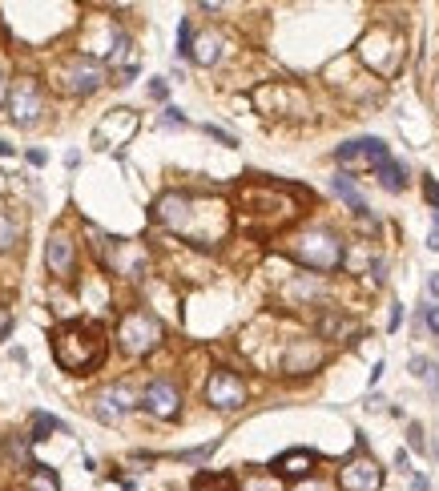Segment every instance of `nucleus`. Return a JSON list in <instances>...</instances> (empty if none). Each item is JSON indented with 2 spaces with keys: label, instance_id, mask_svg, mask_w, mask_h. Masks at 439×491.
<instances>
[{
  "label": "nucleus",
  "instance_id": "nucleus-1",
  "mask_svg": "<svg viewBox=\"0 0 439 491\" xmlns=\"http://www.w3.org/2000/svg\"><path fill=\"white\" fill-rule=\"evenodd\" d=\"M291 254L310 270H335L342 262V242L330 229H302V234H294Z\"/></svg>",
  "mask_w": 439,
  "mask_h": 491
},
{
  "label": "nucleus",
  "instance_id": "nucleus-15",
  "mask_svg": "<svg viewBox=\"0 0 439 491\" xmlns=\"http://www.w3.org/2000/svg\"><path fill=\"white\" fill-rule=\"evenodd\" d=\"M190 57H194L197 65H214V61L222 57V36H214V33L197 36V41H194V49H190Z\"/></svg>",
  "mask_w": 439,
  "mask_h": 491
},
{
  "label": "nucleus",
  "instance_id": "nucleus-33",
  "mask_svg": "<svg viewBox=\"0 0 439 491\" xmlns=\"http://www.w3.org/2000/svg\"><path fill=\"white\" fill-rule=\"evenodd\" d=\"M427 246H431V250H439V210H435V226H431V238H427Z\"/></svg>",
  "mask_w": 439,
  "mask_h": 491
},
{
  "label": "nucleus",
  "instance_id": "nucleus-13",
  "mask_svg": "<svg viewBox=\"0 0 439 491\" xmlns=\"http://www.w3.org/2000/svg\"><path fill=\"white\" fill-rule=\"evenodd\" d=\"M113 270L125 278H141L146 274V254L130 242H113Z\"/></svg>",
  "mask_w": 439,
  "mask_h": 491
},
{
  "label": "nucleus",
  "instance_id": "nucleus-8",
  "mask_svg": "<svg viewBox=\"0 0 439 491\" xmlns=\"http://www.w3.org/2000/svg\"><path fill=\"white\" fill-rule=\"evenodd\" d=\"M141 407L153 415V419H178L181 411V394L169 378H153L146 391H141Z\"/></svg>",
  "mask_w": 439,
  "mask_h": 491
},
{
  "label": "nucleus",
  "instance_id": "nucleus-31",
  "mask_svg": "<svg viewBox=\"0 0 439 491\" xmlns=\"http://www.w3.org/2000/svg\"><path fill=\"white\" fill-rule=\"evenodd\" d=\"M427 330H435L439 334V302L435 306H427Z\"/></svg>",
  "mask_w": 439,
  "mask_h": 491
},
{
  "label": "nucleus",
  "instance_id": "nucleus-3",
  "mask_svg": "<svg viewBox=\"0 0 439 491\" xmlns=\"http://www.w3.org/2000/svg\"><path fill=\"white\" fill-rule=\"evenodd\" d=\"M117 343H121L125 355L141 359V355H149L153 346L162 343V322L146 311H130L121 318V327H117Z\"/></svg>",
  "mask_w": 439,
  "mask_h": 491
},
{
  "label": "nucleus",
  "instance_id": "nucleus-10",
  "mask_svg": "<svg viewBox=\"0 0 439 491\" xmlns=\"http://www.w3.org/2000/svg\"><path fill=\"white\" fill-rule=\"evenodd\" d=\"M335 157H339V165H355V162L379 165V162H387L391 153H387V145H383L379 137H358V141H347V145L335 149Z\"/></svg>",
  "mask_w": 439,
  "mask_h": 491
},
{
  "label": "nucleus",
  "instance_id": "nucleus-27",
  "mask_svg": "<svg viewBox=\"0 0 439 491\" xmlns=\"http://www.w3.org/2000/svg\"><path fill=\"white\" fill-rule=\"evenodd\" d=\"M407 439H411V447H415V451H427V443H423V427H419V423L407 427Z\"/></svg>",
  "mask_w": 439,
  "mask_h": 491
},
{
  "label": "nucleus",
  "instance_id": "nucleus-11",
  "mask_svg": "<svg viewBox=\"0 0 439 491\" xmlns=\"http://www.w3.org/2000/svg\"><path fill=\"white\" fill-rule=\"evenodd\" d=\"M133 129H137V117H133V109H113V113L105 117L97 125V145H105L109 141V133H113V145H121V141H130L133 137Z\"/></svg>",
  "mask_w": 439,
  "mask_h": 491
},
{
  "label": "nucleus",
  "instance_id": "nucleus-16",
  "mask_svg": "<svg viewBox=\"0 0 439 491\" xmlns=\"http://www.w3.org/2000/svg\"><path fill=\"white\" fill-rule=\"evenodd\" d=\"M17 242H20V218L8 206H0V254L13 250Z\"/></svg>",
  "mask_w": 439,
  "mask_h": 491
},
{
  "label": "nucleus",
  "instance_id": "nucleus-23",
  "mask_svg": "<svg viewBox=\"0 0 439 491\" xmlns=\"http://www.w3.org/2000/svg\"><path fill=\"white\" fill-rule=\"evenodd\" d=\"M190 49H194V24H190V20H181V24H178V52H181V57H190Z\"/></svg>",
  "mask_w": 439,
  "mask_h": 491
},
{
  "label": "nucleus",
  "instance_id": "nucleus-29",
  "mask_svg": "<svg viewBox=\"0 0 439 491\" xmlns=\"http://www.w3.org/2000/svg\"><path fill=\"white\" fill-rule=\"evenodd\" d=\"M291 491H330V483H323V479H307V483H298V488Z\"/></svg>",
  "mask_w": 439,
  "mask_h": 491
},
{
  "label": "nucleus",
  "instance_id": "nucleus-30",
  "mask_svg": "<svg viewBox=\"0 0 439 491\" xmlns=\"http://www.w3.org/2000/svg\"><path fill=\"white\" fill-rule=\"evenodd\" d=\"M206 133H210V137H218L222 145H234V137H230L226 129H218V125H206Z\"/></svg>",
  "mask_w": 439,
  "mask_h": 491
},
{
  "label": "nucleus",
  "instance_id": "nucleus-18",
  "mask_svg": "<svg viewBox=\"0 0 439 491\" xmlns=\"http://www.w3.org/2000/svg\"><path fill=\"white\" fill-rule=\"evenodd\" d=\"M314 467V455L310 451H286V455L278 459V471L282 475H307Z\"/></svg>",
  "mask_w": 439,
  "mask_h": 491
},
{
  "label": "nucleus",
  "instance_id": "nucleus-9",
  "mask_svg": "<svg viewBox=\"0 0 439 491\" xmlns=\"http://www.w3.org/2000/svg\"><path fill=\"white\" fill-rule=\"evenodd\" d=\"M383 483V471H379V463L371 455H355L347 459V467L339 475V488L342 491H379Z\"/></svg>",
  "mask_w": 439,
  "mask_h": 491
},
{
  "label": "nucleus",
  "instance_id": "nucleus-37",
  "mask_svg": "<svg viewBox=\"0 0 439 491\" xmlns=\"http://www.w3.org/2000/svg\"><path fill=\"white\" fill-rule=\"evenodd\" d=\"M8 153H13V145H4V141H0V157H8Z\"/></svg>",
  "mask_w": 439,
  "mask_h": 491
},
{
  "label": "nucleus",
  "instance_id": "nucleus-6",
  "mask_svg": "<svg viewBox=\"0 0 439 491\" xmlns=\"http://www.w3.org/2000/svg\"><path fill=\"white\" fill-rule=\"evenodd\" d=\"M206 403L214 411H238L246 403V383L234 371H214L206 383Z\"/></svg>",
  "mask_w": 439,
  "mask_h": 491
},
{
  "label": "nucleus",
  "instance_id": "nucleus-17",
  "mask_svg": "<svg viewBox=\"0 0 439 491\" xmlns=\"http://www.w3.org/2000/svg\"><path fill=\"white\" fill-rule=\"evenodd\" d=\"M330 185H335V194H339V197H342V201H347V206H351L355 213H367V201H363L358 185H355L351 178H347V173H339V178L330 181Z\"/></svg>",
  "mask_w": 439,
  "mask_h": 491
},
{
  "label": "nucleus",
  "instance_id": "nucleus-36",
  "mask_svg": "<svg viewBox=\"0 0 439 491\" xmlns=\"http://www.w3.org/2000/svg\"><path fill=\"white\" fill-rule=\"evenodd\" d=\"M8 101V85H4V77H0V105Z\"/></svg>",
  "mask_w": 439,
  "mask_h": 491
},
{
  "label": "nucleus",
  "instance_id": "nucleus-35",
  "mask_svg": "<svg viewBox=\"0 0 439 491\" xmlns=\"http://www.w3.org/2000/svg\"><path fill=\"white\" fill-rule=\"evenodd\" d=\"M4 334H8V314L0 311V339H4Z\"/></svg>",
  "mask_w": 439,
  "mask_h": 491
},
{
  "label": "nucleus",
  "instance_id": "nucleus-32",
  "mask_svg": "<svg viewBox=\"0 0 439 491\" xmlns=\"http://www.w3.org/2000/svg\"><path fill=\"white\" fill-rule=\"evenodd\" d=\"M149 93H153V97L162 101V97H165V93H169V85H165V81H162V77H158V81L149 85Z\"/></svg>",
  "mask_w": 439,
  "mask_h": 491
},
{
  "label": "nucleus",
  "instance_id": "nucleus-5",
  "mask_svg": "<svg viewBox=\"0 0 439 491\" xmlns=\"http://www.w3.org/2000/svg\"><path fill=\"white\" fill-rule=\"evenodd\" d=\"M101 85H105V65H101L97 57H89V52L69 57V65H65V89H69V93L89 97V93L101 89Z\"/></svg>",
  "mask_w": 439,
  "mask_h": 491
},
{
  "label": "nucleus",
  "instance_id": "nucleus-22",
  "mask_svg": "<svg viewBox=\"0 0 439 491\" xmlns=\"http://www.w3.org/2000/svg\"><path fill=\"white\" fill-rule=\"evenodd\" d=\"M49 431H65V423H61V419H53V415H45V411H41V415H36V419H33V439H49Z\"/></svg>",
  "mask_w": 439,
  "mask_h": 491
},
{
  "label": "nucleus",
  "instance_id": "nucleus-12",
  "mask_svg": "<svg viewBox=\"0 0 439 491\" xmlns=\"http://www.w3.org/2000/svg\"><path fill=\"white\" fill-rule=\"evenodd\" d=\"M45 262H49V270L57 274V278H69L73 274V242H69V234H53L49 246H45Z\"/></svg>",
  "mask_w": 439,
  "mask_h": 491
},
{
  "label": "nucleus",
  "instance_id": "nucleus-20",
  "mask_svg": "<svg viewBox=\"0 0 439 491\" xmlns=\"http://www.w3.org/2000/svg\"><path fill=\"white\" fill-rule=\"evenodd\" d=\"M29 491H61V483H57V475H53L49 467L33 463V475H29Z\"/></svg>",
  "mask_w": 439,
  "mask_h": 491
},
{
  "label": "nucleus",
  "instance_id": "nucleus-7",
  "mask_svg": "<svg viewBox=\"0 0 439 491\" xmlns=\"http://www.w3.org/2000/svg\"><path fill=\"white\" fill-rule=\"evenodd\" d=\"M133 407H141V394L133 391L130 383H113V387H105V391L97 394V419L101 423H117L125 411H133Z\"/></svg>",
  "mask_w": 439,
  "mask_h": 491
},
{
  "label": "nucleus",
  "instance_id": "nucleus-24",
  "mask_svg": "<svg viewBox=\"0 0 439 491\" xmlns=\"http://www.w3.org/2000/svg\"><path fill=\"white\" fill-rule=\"evenodd\" d=\"M8 459L20 463V467H33V463H29V443H25V439H8Z\"/></svg>",
  "mask_w": 439,
  "mask_h": 491
},
{
  "label": "nucleus",
  "instance_id": "nucleus-25",
  "mask_svg": "<svg viewBox=\"0 0 439 491\" xmlns=\"http://www.w3.org/2000/svg\"><path fill=\"white\" fill-rule=\"evenodd\" d=\"M246 491H278L274 479H262V475H250L246 479Z\"/></svg>",
  "mask_w": 439,
  "mask_h": 491
},
{
  "label": "nucleus",
  "instance_id": "nucleus-19",
  "mask_svg": "<svg viewBox=\"0 0 439 491\" xmlns=\"http://www.w3.org/2000/svg\"><path fill=\"white\" fill-rule=\"evenodd\" d=\"M314 362H319V350H314V346L307 350L302 343H294L291 355H286V371H291V375H298L302 367H314Z\"/></svg>",
  "mask_w": 439,
  "mask_h": 491
},
{
  "label": "nucleus",
  "instance_id": "nucleus-28",
  "mask_svg": "<svg viewBox=\"0 0 439 491\" xmlns=\"http://www.w3.org/2000/svg\"><path fill=\"white\" fill-rule=\"evenodd\" d=\"M162 125H186V117H181V109H174V105H169V109L162 113Z\"/></svg>",
  "mask_w": 439,
  "mask_h": 491
},
{
  "label": "nucleus",
  "instance_id": "nucleus-34",
  "mask_svg": "<svg viewBox=\"0 0 439 491\" xmlns=\"http://www.w3.org/2000/svg\"><path fill=\"white\" fill-rule=\"evenodd\" d=\"M427 294L439 298V274H431V278H427Z\"/></svg>",
  "mask_w": 439,
  "mask_h": 491
},
{
  "label": "nucleus",
  "instance_id": "nucleus-14",
  "mask_svg": "<svg viewBox=\"0 0 439 491\" xmlns=\"http://www.w3.org/2000/svg\"><path fill=\"white\" fill-rule=\"evenodd\" d=\"M375 173H379V185H383L387 194H399V190L407 185V169H403L399 162H391V157L375 165Z\"/></svg>",
  "mask_w": 439,
  "mask_h": 491
},
{
  "label": "nucleus",
  "instance_id": "nucleus-26",
  "mask_svg": "<svg viewBox=\"0 0 439 491\" xmlns=\"http://www.w3.org/2000/svg\"><path fill=\"white\" fill-rule=\"evenodd\" d=\"M335 330H347V318H342V314H326V318H323V334H335Z\"/></svg>",
  "mask_w": 439,
  "mask_h": 491
},
{
  "label": "nucleus",
  "instance_id": "nucleus-4",
  "mask_svg": "<svg viewBox=\"0 0 439 491\" xmlns=\"http://www.w3.org/2000/svg\"><path fill=\"white\" fill-rule=\"evenodd\" d=\"M8 117H13V125H20V129H29V125H36L41 121V109H45V97H41V85L33 81V77H20L13 89H8Z\"/></svg>",
  "mask_w": 439,
  "mask_h": 491
},
{
  "label": "nucleus",
  "instance_id": "nucleus-21",
  "mask_svg": "<svg viewBox=\"0 0 439 491\" xmlns=\"http://www.w3.org/2000/svg\"><path fill=\"white\" fill-rule=\"evenodd\" d=\"M411 375L427 378V383H431V387L439 391V367H435L431 359H423V355H415V359H411Z\"/></svg>",
  "mask_w": 439,
  "mask_h": 491
},
{
  "label": "nucleus",
  "instance_id": "nucleus-2",
  "mask_svg": "<svg viewBox=\"0 0 439 491\" xmlns=\"http://www.w3.org/2000/svg\"><path fill=\"white\" fill-rule=\"evenodd\" d=\"M57 362L65 367V371H89L93 362L105 355V346H101V339L93 334V330H81V327H65L61 334H57Z\"/></svg>",
  "mask_w": 439,
  "mask_h": 491
}]
</instances>
